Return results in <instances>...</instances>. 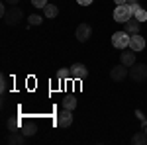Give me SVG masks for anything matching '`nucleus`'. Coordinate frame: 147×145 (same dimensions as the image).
Wrapping results in <instances>:
<instances>
[{"label": "nucleus", "instance_id": "obj_25", "mask_svg": "<svg viewBox=\"0 0 147 145\" xmlns=\"http://www.w3.org/2000/svg\"><path fill=\"white\" fill-rule=\"evenodd\" d=\"M18 2L20 0H6V4H10V6H18Z\"/></svg>", "mask_w": 147, "mask_h": 145}, {"label": "nucleus", "instance_id": "obj_8", "mask_svg": "<svg viewBox=\"0 0 147 145\" xmlns=\"http://www.w3.org/2000/svg\"><path fill=\"white\" fill-rule=\"evenodd\" d=\"M73 110H67V108H63V110L59 112V116H57V125L59 127H71V123H73Z\"/></svg>", "mask_w": 147, "mask_h": 145}, {"label": "nucleus", "instance_id": "obj_12", "mask_svg": "<svg viewBox=\"0 0 147 145\" xmlns=\"http://www.w3.org/2000/svg\"><path fill=\"white\" fill-rule=\"evenodd\" d=\"M139 28H141V22H137L136 18H134V20L129 18V20H127V22L124 24V30H125V32H127L129 35H134V34H139Z\"/></svg>", "mask_w": 147, "mask_h": 145}, {"label": "nucleus", "instance_id": "obj_27", "mask_svg": "<svg viewBox=\"0 0 147 145\" xmlns=\"http://www.w3.org/2000/svg\"><path fill=\"white\" fill-rule=\"evenodd\" d=\"M127 2H129V4H134V2H137V0H127Z\"/></svg>", "mask_w": 147, "mask_h": 145}, {"label": "nucleus", "instance_id": "obj_4", "mask_svg": "<svg viewBox=\"0 0 147 145\" xmlns=\"http://www.w3.org/2000/svg\"><path fill=\"white\" fill-rule=\"evenodd\" d=\"M129 77L134 78V80H137V82L145 80L147 78V65H143V63L131 65V67H129Z\"/></svg>", "mask_w": 147, "mask_h": 145}, {"label": "nucleus", "instance_id": "obj_20", "mask_svg": "<svg viewBox=\"0 0 147 145\" xmlns=\"http://www.w3.org/2000/svg\"><path fill=\"white\" fill-rule=\"evenodd\" d=\"M41 22H43V18H41L39 14H30V16H28V24H30V26H39Z\"/></svg>", "mask_w": 147, "mask_h": 145}, {"label": "nucleus", "instance_id": "obj_14", "mask_svg": "<svg viewBox=\"0 0 147 145\" xmlns=\"http://www.w3.org/2000/svg\"><path fill=\"white\" fill-rule=\"evenodd\" d=\"M8 143L12 145H24V141H26V135L22 134V132H12L10 135H8V139H6Z\"/></svg>", "mask_w": 147, "mask_h": 145}, {"label": "nucleus", "instance_id": "obj_19", "mask_svg": "<svg viewBox=\"0 0 147 145\" xmlns=\"http://www.w3.org/2000/svg\"><path fill=\"white\" fill-rule=\"evenodd\" d=\"M57 78L59 80H67V78H71V67H63L57 71Z\"/></svg>", "mask_w": 147, "mask_h": 145}, {"label": "nucleus", "instance_id": "obj_23", "mask_svg": "<svg viewBox=\"0 0 147 145\" xmlns=\"http://www.w3.org/2000/svg\"><path fill=\"white\" fill-rule=\"evenodd\" d=\"M92 2H94V0H77V4H79V6H90Z\"/></svg>", "mask_w": 147, "mask_h": 145}, {"label": "nucleus", "instance_id": "obj_11", "mask_svg": "<svg viewBox=\"0 0 147 145\" xmlns=\"http://www.w3.org/2000/svg\"><path fill=\"white\" fill-rule=\"evenodd\" d=\"M120 61H122V65L125 67H131V65H136V51H122L120 53Z\"/></svg>", "mask_w": 147, "mask_h": 145}, {"label": "nucleus", "instance_id": "obj_21", "mask_svg": "<svg viewBox=\"0 0 147 145\" xmlns=\"http://www.w3.org/2000/svg\"><path fill=\"white\" fill-rule=\"evenodd\" d=\"M6 90H8V77H6V75H2V77H0V92L4 94Z\"/></svg>", "mask_w": 147, "mask_h": 145}, {"label": "nucleus", "instance_id": "obj_10", "mask_svg": "<svg viewBox=\"0 0 147 145\" xmlns=\"http://www.w3.org/2000/svg\"><path fill=\"white\" fill-rule=\"evenodd\" d=\"M20 132H22L26 137H32V135L37 134V123L34 120H22V127H20Z\"/></svg>", "mask_w": 147, "mask_h": 145}, {"label": "nucleus", "instance_id": "obj_16", "mask_svg": "<svg viewBox=\"0 0 147 145\" xmlns=\"http://www.w3.org/2000/svg\"><path fill=\"white\" fill-rule=\"evenodd\" d=\"M6 125H8L10 132H20V127H22V120H20L18 116H12L10 120L6 122Z\"/></svg>", "mask_w": 147, "mask_h": 145}, {"label": "nucleus", "instance_id": "obj_2", "mask_svg": "<svg viewBox=\"0 0 147 145\" xmlns=\"http://www.w3.org/2000/svg\"><path fill=\"white\" fill-rule=\"evenodd\" d=\"M6 24H10V26H16V24H20L24 20V12L22 8H18V6H10L8 12H6V16L2 18Z\"/></svg>", "mask_w": 147, "mask_h": 145}, {"label": "nucleus", "instance_id": "obj_6", "mask_svg": "<svg viewBox=\"0 0 147 145\" xmlns=\"http://www.w3.org/2000/svg\"><path fill=\"white\" fill-rule=\"evenodd\" d=\"M88 77V69L84 63H75L71 65V78H77V80H82V78Z\"/></svg>", "mask_w": 147, "mask_h": 145}, {"label": "nucleus", "instance_id": "obj_1", "mask_svg": "<svg viewBox=\"0 0 147 145\" xmlns=\"http://www.w3.org/2000/svg\"><path fill=\"white\" fill-rule=\"evenodd\" d=\"M131 16H134V6H131L129 2H125V4L116 6V10H114V22L125 24L129 18H131Z\"/></svg>", "mask_w": 147, "mask_h": 145}, {"label": "nucleus", "instance_id": "obj_28", "mask_svg": "<svg viewBox=\"0 0 147 145\" xmlns=\"http://www.w3.org/2000/svg\"><path fill=\"white\" fill-rule=\"evenodd\" d=\"M145 132H147V127H145Z\"/></svg>", "mask_w": 147, "mask_h": 145}, {"label": "nucleus", "instance_id": "obj_26", "mask_svg": "<svg viewBox=\"0 0 147 145\" xmlns=\"http://www.w3.org/2000/svg\"><path fill=\"white\" fill-rule=\"evenodd\" d=\"M114 2H116V6H120V4H125L127 0H114Z\"/></svg>", "mask_w": 147, "mask_h": 145}, {"label": "nucleus", "instance_id": "obj_24", "mask_svg": "<svg viewBox=\"0 0 147 145\" xmlns=\"http://www.w3.org/2000/svg\"><path fill=\"white\" fill-rule=\"evenodd\" d=\"M136 116H137V120H145V116H143L141 110H136Z\"/></svg>", "mask_w": 147, "mask_h": 145}, {"label": "nucleus", "instance_id": "obj_7", "mask_svg": "<svg viewBox=\"0 0 147 145\" xmlns=\"http://www.w3.org/2000/svg\"><path fill=\"white\" fill-rule=\"evenodd\" d=\"M75 35H77V39H79L80 43H84V41H88V37L92 35V28L88 26V24H79Z\"/></svg>", "mask_w": 147, "mask_h": 145}, {"label": "nucleus", "instance_id": "obj_15", "mask_svg": "<svg viewBox=\"0 0 147 145\" xmlns=\"http://www.w3.org/2000/svg\"><path fill=\"white\" fill-rule=\"evenodd\" d=\"M61 104H63V108H67V110H75V108H77V96H75V94H67V96L61 100Z\"/></svg>", "mask_w": 147, "mask_h": 145}, {"label": "nucleus", "instance_id": "obj_3", "mask_svg": "<svg viewBox=\"0 0 147 145\" xmlns=\"http://www.w3.org/2000/svg\"><path fill=\"white\" fill-rule=\"evenodd\" d=\"M112 45L116 49H125V47H129V34L127 32H116L112 35Z\"/></svg>", "mask_w": 147, "mask_h": 145}, {"label": "nucleus", "instance_id": "obj_5", "mask_svg": "<svg viewBox=\"0 0 147 145\" xmlns=\"http://www.w3.org/2000/svg\"><path fill=\"white\" fill-rule=\"evenodd\" d=\"M125 77H129V67H125V65H116V67L110 69V78L116 80V82H122Z\"/></svg>", "mask_w": 147, "mask_h": 145}, {"label": "nucleus", "instance_id": "obj_17", "mask_svg": "<svg viewBox=\"0 0 147 145\" xmlns=\"http://www.w3.org/2000/svg\"><path fill=\"white\" fill-rule=\"evenodd\" d=\"M131 143L134 145H145L147 143V132L143 129V132H137L134 137H131Z\"/></svg>", "mask_w": 147, "mask_h": 145}, {"label": "nucleus", "instance_id": "obj_13", "mask_svg": "<svg viewBox=\"0 0 147 145\" xmlns=\"http://www.w3.org/2000/svg\"><path fill=\"white\" fill-rule=\"evenodd\" d=\"M131 6H134V18H136L137 22H145L147 20V10L145 8H141L137 2H134Z\"/></svg>", "mask_w": 147, "mask_h": 145}, {"label": "nucleus", "instance_id": "obj_9", "mask_svg": "<svg viewBox=\"0 0 147 145\" xmlns=\"http://www.w3.org/2000/svg\"><path fill=\"white\" fill-rule=\"evenodd\" d=\"M129 49L131 51H143L145 49V37H141L139 34H134V35H129Z\"/></svg>", "mask_w": 147, "mask_h": 145}, {"label": "nucleus", "instance_id": "obj_22", "mask_svg": "<svg viewBox=\"0 0 147 145\" xmlns=\"http://www.w3.org/2000/svg\"><path fill=\"white\" fill-rule=\"evenodd\" d=\"M47 4V0H32V6H35V8H45Z\"/></svg>", "mask_w": 147, "mask_h": 145}, {"label": "nucleus", "instance_id": "obj_18", "mask_svg": "<svg viewBox=\"0 0 147 145\" xmlns=\"http://www.w3.org/2000/svg\"><path fill=\"white\" fill-rule=\"evenodd\" d=\"M57 14H59V8H57L55 4H47L45 8H43V16L49 18V20H51V18H55Z\"/></svg>", "mask_w": 147, "mask_h": 145}]
</instances>
